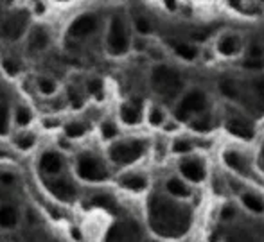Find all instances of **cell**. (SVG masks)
<instances>
[{
    "label": "cell",
    "instance_id": "obj_1",
    "mask_svg": "<svg viewBox=\"0 0 264 242\" xmlns=\"http://www.w3.org/2000/svg\"><path fill=\"white\" fill-rule=\"evenodd\" d=\"M150 224L162 237H180L190 226L189 208L164 198L150 201Z\"/></svg>",
    "mask_w": 264,
    "mask_h": 242
},
{
    "label": "cell",
    "instance_id": "obj_2",
    "mask_svg": "<svg viewBox=\"0 0 264 242\" xmlns=\"http://www.w3.org/2000/svg\"><path fill=\"white\" fill-rule=\"evenodd\" d=\"M151 81H153L154 90L160 95H164V97H175L180 90H182L180 75L173 69H169V67H156L153 70Z\"/></svg>",
    "mask_w": 264,
    "mask_h": 242
},
{
    "label": "cell",
    "instance_id": "obj_3",
    "mask_svg": "<svg viewBox=\"0 0 264 242\" xmlns=\"http://www.w3.org/2000/svg\"><path fill=\"white\" fill-rule=\"evenodd\" d=\"M142 153H144V143L139 140H131V142H120L112 145L110 158L115 163H131L140 158Z\"/></svg>",
    "mask_w": 264,
    "mask_h": 242
},
{
    "label": "cell",
    "instance_id": "obj_4",
    "mask_svg": "<svg viewBox=\"0 0 264 242\" xmlns=\"http://www.w3.org/2000/svg\"><path fill=\"white\" fill-rule=\"evenodd\" d=\"M205 104H207V99H205L203 92L192 90L182 99L178 109H176V117L182 120H187L192 113H199L205 108Z\"/></svg>",
    "mask_w": 264,
    "mask_h": 242
},
{
    "label": "cell",
    "instance_id": "obj_5",
    "mask_svg": "<svg viewBox=\"0 0 264 242\" xmlns=\"http://www.w3.org/2000/svg\"><path fill=\"white\" fill-rule=\"evenodd\" d=\"M106 242H140V230L135 222H117L108 232Z\"/></svg>",
    "mask_w": 264,
    "mask_h": 242
},
{
    "label": "cell",
    "instance_id": "obj_6",
    "mask_svg": "<svg viewBox=\"0 0 264 242\" xmlns=\"http://www.w3.org/2000/svg\"><path fill=\"white\" fill-rule=\"evenodd\" d=\"M108 45L113 54H124L128 50V36H126L124 24L120 18H113L110 27V35H108Z\"/></svg>",
    "mask_w": 264,
    "mask_h": 242
},
{
    "label": "cell",
    "instance_id": "obj_7",
    "mask_svg": "<svg viewBox=\"0 0 264 242\" xmlns=\"http://www.w3.org/2000/svg\"><path fill=\"white\" fill-rule=\"evenodd\" d=\"M77 173L83 179L90 181H101L106 178V171L99 162L92 156H81L79 165H77Z\"/></svg>",
    "mask_w": 264,
    "mask_h": 242
},
{
    "label": "cell",
    "instance_id": "obj_8",
    "mask_svg": "<svg viewBox=\"0 0 264 242\" xmlns=\"http://www.w3.org/2000/svg\"><path fill=\"white\" fill-rule=\"evenodd\" d=\"M25 25H27V13H16V15H11L7 20L2 24L0 27V35L4 36L5 40H16L20 38L22 33H24Z\"/></svg>",
    "mask_w": 264,
    "mask_h": 242
},
{
    "label": "cell",
    "instance_id": "obj_9",
    "mask_svg": "<svg viewBox=\"0 0 264 242\" xmlns=\"http://www.w3.org/2000/svg\"><path fill=\"white\" fill-rule=\"evenodd\" d=\"M180 171L190 181H201L205 176V169L201 165V162H198V160H185V162H182Z\"/></svg>",
    "mask_w": 264,
    "mask_h": 242
},
{
    "label": "cell",
    "instance_id": "obj_10",
    "mask_svg": "<svg viewBox=\"0 0 264 242\" xmlns=\"http://www.w3.org/2000/svg\"><path fill=\"white\" fill-rule=\"evenodd\" d=\"M95 29V18L94 16H81L79 20H75L74 25L70 27V35L74 36H85Z\"/></svg>",
    "mask_w": 264,
    "mask_h": 242
},
{
    "label": "cell",
    "instance_id": "obj_11",
    "mask_svg": "<svg viewBox=\"0 0 264 242\" xmlns=\"http://www.w3.org/2000/svg\"><path fill=\"white\" fill-rule=\"evenodd\" d=\"M239 45H241V41L237 36L226 35V36H223L220 40V43H218V50H220L223 56H234L239 52Z\"/></svg>",
    "mask_w": 264,
    "mask_h": 242
},
{
    "label": "cell",
    "instance_id": "obj_12",
    "mask_svg": "<svg viewBox=\"0 0 264 242\" xmlns=\"http://www.w3.org/2000/svg\"><path fill=\"white\" fill-rule=\"evenodd\" d=\"M226 129H228L230 133L234 135V137H239V138H244V140H250L252 138V128H250L248 124L243 122V120L239 119H232L226 122Z\"/></svg>",
    "mask_w": 264,
    "mask_h": 242
},
{
    "label": "cell",
    "instance_id": "obj_13",
    "mask_svg": "<svg viewBox=\"0 0 264 242\" xmlns=\"http://www.w3.org/2000/svg\"><path fill=\"white\" fill-rule=\"evenodd\" d=\"M61 158L58 156L56 153H47L43 154V158H41V167H43L45 173L49 174H56L61 171Z\"/></svg>",
    "mask_w": 264,
    "mask_h": 242
},
{
    "label": "cell",
    "instance_id": "obj_14",
    "mask_svg": "<svg viewBox=\"0 0 264 242\" xmlns=\"http://www.w3.org/2000/svg\"><path fill=\"white\" fill-rule=\"evenodd\" d=\"M50 190H52V194L54 196H58L60 199H72L74 198V188H72V185H70L69 181H54L50 183Z\"/></svg>",
    "mask_w": 264,
    "mask_h": 242
},
{
    "label": "cell",
    "instance_id": "obj_15",
    "mask_svg": "<svg viewBox=\"0 0 264 242\" xmlns=\"http://www.w3.org/2000/svg\"><path fill=\"white\" fill-rule=\"evenodd\" d=\"M223 160L230 169H234V171H237V173H244V171H246V162H244L243 156H241L239 153H235V151L225 153Z\"/></svg>",
    "mask_w": 264,
    "mask_h": 242
},
{
    "label": "cell",
    "instance_id": "obj_16",
    "mask_svg": "<svg viewBox=\"0 0 264 242\" xmlns=\"http://www.w3.org/2000/svg\"><path fill=\"white\" fill-rule=\"evenodd\" d=\"M18 221V213L13 207H2L0 208V226L11 228L15 226Z\"/></svg>",
    "mask_w": 264,
    "mask_h": 242
},
{
    "label": "cell",
    "instance_id": "obj_17",
    "mask_svg": "<svg viewBox=\"0 0 264 242\" xmlns=\"http://www.w3.org/2000/svg\"><path fill=\"white\" fill-rule=\"evenodd\" d=\"M120 119L124 120L126 124H137L140 120V111L137 106L133 104H124L120 108Z\"/></svg>",
    "mask_w": 264,
    "mask_h": 242
},
{
    "label": "cell",
    "instance_id": "obj_18",
    "mask_svg": "<svg viewBox=\"0 0 264 242\" xmlns=\"http://www.w3.org/2000/svg\"><path fill=\"white\" fill-rule=\"evenodd\" d=\"M167 190H169L173 196H178V198H185V196H189V190L185 187L182 179L178 178H173L167 181Z\"/></svg>",
    "mask_w": 264,
    "mask_h": 242
},
{
    "label": "cell",
    "instance_id": "obj_19",
    "mask_svg": "<svg viewBox=\"0 0 264 242\" xmlns=\"http://www.w3.org/2000/svg\"><path fill=\"white\" fill-rule=\"evenodd\" d=\"M243 203H244V207L248 208V210H252V212H264V205L263 201H261L257 196H254V194H244L243 196Z\"/></svg>",
    "mask_w": 264,
    "mask_h": 242
},
{
    "label": "cell",
    "instance_id": "obj_20",
    "mask_svg": "<svg viewBox=\"0 0 264 242\" xmlns=\"http://www.w3.org/2000/svg\"><path fill=\"white\" fill-rule=\"evenodd\" d=\"M31 47H35V49H43L45 45L49 43V36H47V33L41 29H36L33 35H31V40H29Z\"/></svg>",
    "mask_w": 264,
    "mask_h": 242
},
{
    "label": "cell",
    "instance_id": "obj_21",
    "mask_svg": "<svg viewBox=\"0 0 264 242\" xmlns=\"http://www.w3.org/2000/svg\"><path fill=\"white\" fill-rule=\"evenodd\" d=\"M122 185L130 190H142L146 188V179L142 176H137V174H131V176H126L122 179Z\"/></svg>",
    "mask_w": 264,
    "mask_h": 242
},
{
    "label": "cell",
    "instance_id": "obj_22",
    "mask_svg": "<svg viewBox=\"0 0 264 242\" xmlns=\"http://www.w3.org/2000/svg\"><path fill=\"white\" fill-rule=\"evenodd\" d=\"M175 50H176V54L182 56V58L187 61L196 60V54H198L194 47H190V45H187V43H175Z\"/></svg>",
    "mask_w": 264,
    "mask_h": 242
},
{
    "label": "cell",
    "instance_id": "obj_23",
    "mask_svg": "<svg viewBox=\"0 0 264 242\" xmlns=\"http://www.w3.org/2000/svg\"><path fill=\"white\" fill-rule=\"evenodd\" d=\"M85 126L83 124H70V126H67V137H81V135L85 133Z\"/></svg>",
    "mask_w": 264,
    "mask_h": 242
},
{
    "label": "cell",
    "instance_id": "obj_24",
    "mask_svg": "<svg viewBox=\"0 0 264 242\" xmlns=\"http://www.w3.org/2000/svg\"><path fill=\"white\" fill-rule=\"evenodd\" d=\"M16 122L20 124V126H27L31 122V111L25 108H20L16 111Z\"/></svg>",
    "mask_w": 264,
    "mask_h": 242
},
{
    "label": "cell",
    "instance_id": "obj_25",
    "mask_svg": "<svg viewBox=\"0 0 264 242\" xmlns=\"http://www.w3.org/2000/svg\"><path fill=\"white\" fill-rule=\"evenodd\" d=\"M248 60L250 61H263V49L259 45H252V49L248 52Z\"/></svg>",
    "mask_w": 264,
    "mask_h": 242
},
{
    "label": "cell",
    "instance_id": "obj_26",
    "mask_svg": "<svg viewBox=\"0 0 264 242\" xmlns=\"http://www.w3.org/2000/svg\"><path fill=\"white\" fill-rule=\"evenodd\" d=\"M162 120H164V113H162L158 108L151 109L150 111V122L153 124V126H158V124H162Z\"/></svg>",
    "mask_w": 264,
    "mask_h": 242
},
{
    "label": "cell",
    "instance_id": "obj_27",
    "mask_svg": "<svg viewBox=\"0 0 264 242\" xmlns=\"http://www.w3.org/2000/svg\"><path fill=\"white\" fill-rule=\"evenodd\" d=\"M7 131V108L2 106L0 108V135H5Z\"/></svg>",
    "mask_w": 264,
    "mask_h": 242
},
{
    "label": "cell",
    "instance_id": "obj_28",
    "mask_svg": "<svg viewBox=\"0 0 264 242\" xmlns=\"http://www.w3.org/2000/svg\"><path fill=\"white\" fill-rule=\"evenodd\" d=\"M135 25H137V29H139V33H144V35H148V33H150V31H151L150 22L146 20V18H142V16L135 20Z\"/></svg>",
    "mask_w": 264,
    "mask_h": 242
},
{
    "label": "cell",
    "instance_id": "obj_29",
    "mask_svg": "<svg viewBox=\"0 0 264 242\" xmlns=\"http://www.w3.org/2000/svg\"><path fill=\"white\" fill-rule=\"evenodd\" d=\"M101 131L105 135V138H112V137H115V133H117V128H115L112 122H105L103 128H101Z\"/></svg>",
    "mask_w": 264,
    "mask_h": 242
},
{
    "label": "cell",
    "instance_id": "obj_30",
    "mask_svg": "<svg viewBox=\"0 0 264 242\" xmlns=\"http://www.w3.org/2000/svg\"><path fill=\"white\" fill-rule=\"evenodd\" d=\"M88 90L95 95V97H97V99H101V90H103V83H101V81H97V79L90 81V83H88Z\"/></svg>",
    "mask_w": 264,
    "mask_h": 242
},
{
    "label": "cell",
    "instance_id": "obj_31",
    "mask_svg": "<svg viewBox=\"0 0 264 242\" xmlns=\"http://www.w3.org/2000/svg\"><path fill=\"white\" fill-rule=\"evenodd\" d=\"M16 143H18V147L20 149H29L33 143H35V138L31 137V135H24V137H20V138L16 140Z\"/></svg>",
    "mask_w": 264,
    "mask_h": 242
},
{
    "label": "cell",
    "instance_id": "obj_32",
    "mask_svg": "<svg viewBox=\"0 0 264 242\" xmlns=\"http://www.w3.org/2000/svg\"><path fill=\"white\" fill-rule=\"evenodd\" d=\"M173 149H175V153H187L190 149V143L187 140H176Z\"/></svg>",
    "mask_w": 264,
    "mask_h": 242
},
{
    "label": "cell",
    "instance_id": "obj_33",
    "mask_svg": "<svg viewBox=\"0 0 264 242\" xmlns=\"http://www.w3.org/2000/svg\"><path fill=\"white\" fill-rule=\"evenodd\" d=\"M40 88H41V92H43V94H52V92H54V83H52V81H49V79H41L40 81Z\"/></svg>",
    "mask_w": 264,
    "mask_h": 242
},
{
    "label": "cell",
    "instance_id": "obj_34",
    "mask_svg": "<svg viewBox=\"0 0 264 242\" xmlns=\"http://www.w3.org/2000/svg\"><path fill=\"white\" fill-rule=\"evenodd\" d=\"M192 128H194L196 131H207V129L210 128V124L205 122V120H198V122L192 124Z\"/></svg>",
    "mask_w": 264,
    "mask_h": 242
},
{
    "label": "cell",
    "instance_id": "obj_35",
    "mask_svg": "<svg viewBox=\"0 0 264 242\" xmlns=\"http://www.w3.org/2000/svg\"><path fill=\"white\" fill-rule=\"evenodd\" d=\"M235 215V210L232 207H225L221 212V219H232Z\"/></svg>",
    "mask_w": 264,
    "mask_h": 242
},
{
    "label": "cell",
    "instance_id": "obj_36",
    "mask_svg": "<svg viewBox=\"0 0 264 242\" xmlns=\"http://www.w3.org/2000/svg\"><path fill=\"white\" fill-rule=\"evenodd\" d=\"M4 69L7 70V72H9L11 75H13V74H16V70H18V67H16V65H13V63H11L9 60H5V61H4Z\"/></svg>",
    "mask_w": 264,
    "mask_h": 242
},
{
    "label": "cell",
    "instance_id": "obj_37",
    "mask_svg": "<svg viewBox=\"0 0 264 242\" xmlns=\"http://www.w3.org/2000/svg\"><path fill=\"white\" fill-rule=\"evenodd\" d=\"M255 88H257V94H259V97L264 101V79L257 81V83H255Z\"/></svg>",
    "mask_w": 264,
    "mask_h": 242
},
{
    "label": "cell",
    "instance_id": "obj_38",
    "mask_svg": "<svg viewBox=\"0 0 264 242\" xmlns=\"http://www.w3.org/2000/svg\"><path fill=\"white\" fill-rule=\"evenodd\" d=\"M228 242H250V239L246 237V235H235V237H232Z\"/></svg>",
    "mask_w": 264,
    "mask_h": 242
},
{
    "label": "cell",
    "instance_id": "obj_39",
    "mask_svg": "<svg viewBox=\"0 0 264 242\" xmlns=\"http://www.w3.org/2000/svg\"><path fill=\"white\" fill-rule=\"evenodd\" d=\"M0 181L11 183V181H13V178H11V174H2V176H0Z\"/></svg>",
    "mask_w": 264,
    "mask_h": 242
},
{
    "label": "cell",
    "instance_id": "obj_40",
    "mask_svg": "<svg viewBox=\"0 0 264 242\" xmlns=\"http://www.w3.org/2000/svg\"><path fill=\"white\" fill-rule=\"evenodd\" d=\"M165 4H167V7H169V9H176L175 2H165Z\"/></svg>",
    "mask_w": 264,
    "mask_h": 242
},
{
    "label": "cell",
    "instance_id": "obj_41",
    "mask_svg": "<svg viewBox=\"0 0 264 242\" xmlns=\"http://www.w3.org/2000/svg\"><path fill=\"white\" fill-rule=\"evenodd\" d=\"M72 235H74V237L77 239V241L81 239V237H79V232H77V230H74V232H72Z\"/></svg>",
    "mask_w": 264,
    "mask_h": 242
},
{
    "label": "cell",
    "instance_id": "obj_42",
    "mask_svg": "<svg viewBox=\"0 0 264 242\" xmlns=\"http://www.w3.org/2000/svg\"><path fill=\"white\" fill-rule=\"evenodd\" d=\"M36 9H38V13H41V11H43V5H41L40 2H38V5H36Z\"/></svg>",
    "mask_w": 264,
    "mask_h": 242
}]
</instances>
